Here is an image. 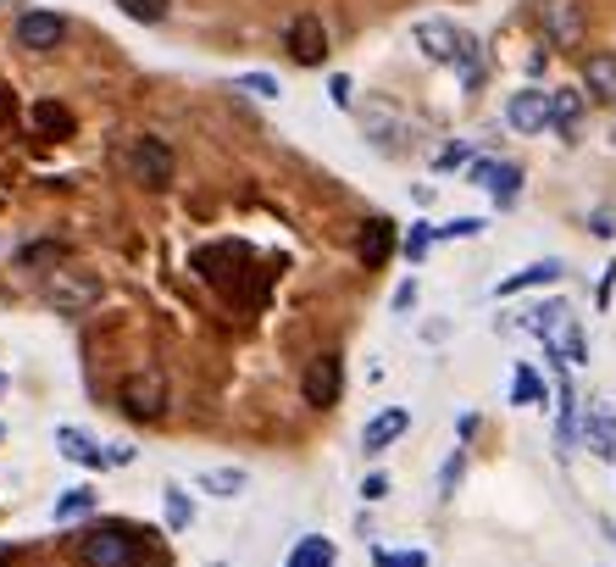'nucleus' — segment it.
<instances>
[{"instance_id": "2", "label": "nucleus", "mask_w": 616, "mask_h": 567, "mask_svg": "<svg viewBox=\"0 0 616 567\" xmlns=\"http://www.w3.org/2000/svg\"><path fill=\"white\" fill-rule=\"evenodd\" d=\"M123 412L134 423H156L167 412V373L161 367H145V373H128L123 378Z\"/></svg>"}, {"instance_id": "24", "label": "nucleus", "mask_w": 616, "mask_h": 567, "mask_svg": "<svg viewBox=\"0 0 616 567\" xmlns=\"http://www.w3.org/2000/svg\"><path fill=\"white\" fill-rule=\"evenodd\" d=\"M578 434H583V400H578L572 384L561 378V412H556V440H561V451H567Z\"/></svg>"}, {"instance_id": "42", "label": "nucleus", "mask_w": 616, "mask_h": 567, "mask_svg": "<svg viewBox=\"0 0 616 567\" xmlns=\"http://www.w3.org/2000/svg\"><path fill=\"white\" fill-rule=\"evenodd\" d=\"M0 567H12V551H0Z\"/></svg>"}, {"instance_id": "33", "label": "nucleus", "mask_w": 616, "mask_h": 567, "mask_svg": "<svg viewBox=\"0 0 616 567\" xmlns=\"http://www.w3.org/2000/svg\"><path fill=\"white\" fill-rule=\"evenodd\" d=\"M461 473H467V451H456L450 462H445V473H438V496H456V484H461Z\"/></svg>"}, {"instance_id": "32", "label": "nucleus", "mask_w": 616, "mask_h": 567, "mask_svg": "<svg viewBox=\"0 0 616 567\" xmlns=\"http://www.w3.org/2000/svg\"><path fill=\"white\" fill-rule=\"evenodd\" d=\"M489 223L483 217H450V223H438V239H478Z\"/></svg>"}, {"instance_id": "5", "label": "nucleus", "mask_w": 616, "mask_h": 567, "mask_svg": "<svg viewBox=\"0 0 616 567\" xmlns=\"http://www.w3.org/2000/svg\"><path fill=\"white\" fill-rule=\"evenodd\" d=\"M300 395H306V407H339V395H344V362L339 356H317L300 378Z\"/></svg>"}, {"instance_id": "35", "label": "nucleus", "mask_w": 616, "mask_h": 567, "mask_svg": "<svg viewBox=\"0 0 616 567\" xmlns=\"http://www.w3.org/2000/svg\"><path fill=\"white\" fill-rule=\"evenodd\" d=\"M34 123H39V128H50V134H67V128H72V117H67L61 106H50V101L34 112Z\"/></svg>"}, {"instance_id": "31", "label": "nucleus", "mask_w": 616, "mask_h": 567, "mask_svg": "<svg viewBox=\"0 0 616 567\" xmlns=\"http://www.w3.org/2000/svg\"><path fill=\"white\" fill-rule=\"evenodd\" d=\"M117 7L134 18V23H161L172 12V0H117Z\"/></svg>"}, {"instance_id": "37", "label": "nucleus", "mask_w": 616, "mask_h": 567, "mask_svg": "<svg viewBox=\"0 0 616 567\" xmlns=\"http://www.w3.org/2000/svg\"><path fill=\"white\" fill-rule=\"evenodd\" d=\"M328 95H333V106H356V84H350L344 72H333V78H328Z\"/></svg>"}, {"instance_id": "7", "label": "nucleus", "mask_w": 616, "mask_h": 567, "mask_svg": "<svg viewBox=\"0 0 616 567\" xmlns=\"http://www.w3.org/2000/svg\"><path fill=\"white\" fill-rule=\"evenodd\" d=\"M505 123H511L516 134H545V128H550V95L534 90V84H522V90L505 101Z\"/></svg>"}, {"instance_id": "6", "label": "nucleus", "mask_w": 616, "mask_h": 567, "mask_svg": "<svg viewBox=\"0 0 616 567\" xmlns=\"http://www.w3.org/2000/svg\"><path fill=\"white\" fill-rule=\"evenodd\" d=\"M583 445L600 462H616V400H589L583 407Z\"/></svg>"}, {"instance_id": "44", "label": "nucleus", "mask_w": 616, "mask_h": 567, "mask_svg": "<svg viewBox=\"0 0 616 567\" xmlns=\"http://www.w3.org/2000/svg\"><path fill=\"white\" fill-rule=\"evenodd\" d=\"M0 389H7V373H0Z\"/></svg>"}, {"instance_id": "23", "label": "nucleus", "mask_w": 616, "mask_h": 567, "mask_svg": "<svg viewBox=\"0 0 616 567\" xmlns=\"http://www.w3.org/2000/svg\"><path fill=\"white\" fill-rule=\"evenodd\" d=\"M489 201L494 206H516V195H522V168L516 161H494V173H489Z\"/></svg>"}, {"instance_id": "19", "label": "nucleus", "mask_w": 616, "mask_h": 567, "mask_svg": "<svg viewBox=\"0 0 616 567\" xmlns=\"http://www.w3.org/2000/svg\"><path fill=\"white\" fill-rule=\"evenodd\" d=\"M362 128H367V139H373L378 150H389V156L400 150V117H395L389 106H378V101H373V106L362 112Z\"/></svg>"}, {"instance_id": "3", "label": "nucleus", "mask_w": 616, "mask_h": 567, "mask_svg": "<svg viewBox=\"0 0 616 567\" xmlns=\"http://www.w3.org/2000/svg\"><path fill=\"white\" fill-rule=\"evenodd\" d=\"M39 295H45L50 311L78 317V311H90V306L101 300V279H95V273H50Z\"/></svg>"}, {"instance_id": "43", "label": "nucleus", "mask_w": 616, "mask_h": 567, "mask_svg": "<svg viewBox=\"0 0 616 567\" xmlns=\"http://www.w3.org/2000/svg\"><path fill=\"white\" fill-rule=\"evenodd\" d=\"M605 540H616V523H605Z\"/></svg>"}, {"instance_id": "40", "label": "nucleus", "mask_w": 616, "mask_h": 567, "mask_svg": "<svg viewBox=\"0 0 616 567\" xmlns=\"http://www.w3.org/2000/svg\"><path fill=\"white\" fill-rule=\"evenodd\" d=\"M611 290H616V268H605V279H600V306L611 300Z\"/></svg>"}, {"instance_id": "15", "label": "nucleus", "mask_w": 616, "mask_h": 567, "mask_svg": "<svg viewBox=\"0 0 616 567\" xmlns=\"http://www.w3.org/2000/svg\"><path fill=\"white\" fill-rule=\"evenodd\" d=\"M583 90L605 106H616V50H594L583 61Z\"/></svg>"}, {"instance_id": "38", "label": "nucleus", "mask_w": 616, "mask_h": 567, "mask_svg": "<svg viewBox=\"0 0 616 567\" xmlns=\"http://www.w3.org/2000/svg\"><path fill=\"white\" fill-rule=\"evenodd\" d=\"M384 496H389V478H384V473H367V478H362V501L373 507V501H384Z\"/></svg>"}, {"instance_id": "20", "label": "nucleus", "mask_w": 616, "mask_h": 567, "mask_svg": "<svg viewBox=\"0 0 616 567\" xmlns=\"http://www.w3.org/2000/svg\"><path fill=\"white\" fill-rule=\"evenodd\" d=\"M545 351H550L561 367H583V362H589V334H583V322L572 317L567 329H561V340H550Z\"/></svg>"}, {"instance_id": "14", "label": "nucleus", "mask_w": 616, "mask_h": 567, "mask_svg": "<svg viewBox=\"0 0 616 567\" xmlns=\"http://www.w3.org/2000/svg\"><path fill=\"white\" fill-rule=\"evenodd\" d=\"M195 490L212 501H239L250 490V473L244 467H206V473H195Z\"/></svg>"}, {"instance_id": "17", "label": "nucleus", "mask_w": 616, "mask_h": 567, "mask_svg": "<svg viewBox=\"0 0 616 567\" xmlns=\"http://www.w3.org/2000/svg\"><path fill=\"white\" fill-rule=\"evenodd\" d=\"M56 445H61V456H72L78 467H112V451H101L83 429H56Z\"/></svg>"}, {"instance_id": "25", "label": "nucleus", "mask_w": 616, "mask_h": 567, "mask_svg": "<svg viewBox=\"0 0 616 567\" xmlns=\"http://www.w3.org/2000/svg\"><path fill=\"white\" fill-rule=\"evenodd\" d=\"M161 507H167V529H172V534H190V523H195V501H190L184 484H167V490H161Z\"/></svg>"}, {"instance_id": "18", "label": "nucleus", "mask_w": 616, "mask_h": 567, "mask_svg": "<svg viewBox=\"0 0 616 567\" xmlns=\"http://www.w3.org/2000/svg\"><path fill=\"white\" fill-rule=\"evenodd\" d=\"M567 322H572V306H567V300H545V306L527 311V334H539V340L550 345V340H561Z\"/></svg>"}, {"instance_id": "41", "label": "nucleus", "mask_w": 616, "mask_h": 567, "mask_svg": "<svg viewBox=\"0 0 616 567\" xmlns=\"http://www.w3.org/2000/svg\"><path fill=\"white\" fill-rule=\"evenodd\" d=\"M134 462V445H112V467H128Z\"/></svg>"}, {"instance_id": "16", "label": "nucleus", "mask_w": 616, "mask_h": 567, "mask_svg": "<svg viewBox=\"0 0 616 567\" xmlns=\"http://www.w3.org/2000/svg\"><path fill=\"white\" fill-rule=\"evenodd\" d=\"M561 273H567V262H561V257H545V262H527L522 273L500 279V295H522V290H539V284H556Z\"/></svg>"}, {"instance_id": "30", "label": "nucleus", "mask_w": 616, "mask_h": 567, "mask_svg": "<svg viewBox=\"0 0 616 567\" xmlns=\"http://www.w3.org/2000/svg\"><path fill=\"white\" fill-rule=\"evenodd\" d=\"M233 90H244V95H255V101H278V95H284V84H278L273 72H239Z\"/></svg>"}, {"instance_id": "28", "label": "nucleus", "mask_w": 616, "mask_h": 567, "mask_svg": "<svg viewBox=\"0 0 616 567\" xmlns=\"http://www.w3.org/2000/svg\"><path fill=\"white\" fill-rule=\"evenodd\" d=\"M433 239H438V223H422V217H417V223L406 228V239H400V251H406V262H422V257L433 251Z\"/></svg>"}, {"instance_id": "22", "label": "nucleus", "mask_w": 616, "mask_h": 567, "mask_svg": "<svg viewBox=\"0 0 616 567\" xmlns=\"http://www.w3.org/2000/svg\"><path fill=\"white\" fill-rule=\"evenodd\" d=\"M450 67L461 72L467 90H478V84H483V39L461 29V45H456V61H450Z\"/></svg>"}, {"instance_id": "12", "label": "nucleus", "mask_w": 616, "mask_h": 567, "mask_svg": "<svg viewBox=\"0 0 616 567\" xmlns=\"http://www.w3.org/2000/svg\"><path fill=\"white\" fill-rule=\"evenodd\" d=\"M406 429H411V407H389V412H378V418L362 429V451H367V456H378V451H389Z\"/></svg>"}, {"instance_id": "29", "label": "nucleus", "mask_w": 616, "mask_h": 567, "mask_svg": "<svg viewBox=\"0 0 616 567\" xmlns=\"http://www.w3.org/2000/svg\"><path fill=\"white\" fill-rule=\"evenodd\" d=\"M101 507V496L95 490H67L61 501H56V523H72V518H90Z\"/></svg>"}, {"instance_id": "26", "label": "nucleus", "mask_w": 616, "mask_h": 567, "mask_svg": "<svg viewBox=\"0 0 616 567\" xmlns=\"http://www.w3.org/2000/svg\"><path fill=\"white\" fill-rule=\"evenodd\" d=\"M578 117H583V95H578V90H550V128L572 134Z\"/></svg>"}, {"instance_id": "10", "label": "nucleus", "mask_w": 616, "mask_h": 567, "mask_svg": "<svg viewBox=\"0 0 616 567\" xmlns=\"http://www.w3.org/2000/svg\"><path fill=\"white\" fill-rule=\"evenodd\" d=\"M539 29L550 45H572L583 34V7L578 0H539Z\"/></svg>"}, {"instance_id": "45", "label": "nucleus", "mask_w": 616, "mask_h": 567, "mask_svg": "<svg viewBox=\"0 0 616 567\" xmlns=\"http://www.w3.org/2000/svg\"><path fill=\"white\" fill-rule=\"evenodd\" d=\"M0 106H7V101H0Z\"/></svg>"}, {"instance_id": "8", "label": "nucleus", "mask_w": 616, "mask_h": 567, "mask_svg": "<svg viewBox=\"0 0 616 567\" xmlns=\"http://www.w3.org/2000/svg\"><path fill=\"white\" fill-rule=\"evenodd\" d=\"M284 39H289V56H295L300 67H322V56H328V29H322L317 12H300Z\"/></svg>"}, {"instance_id": "21", "label": "nucleus", "mask_w": 616, "mask_h": 567, "mask_svg": "<svg viewBox=\"0 0 616 567\" xmlns=\"http://www.w3.org/2000/svg\"><path fill=\"white\" fill-rule=\"evenodd\" d=\"M333 562H339V551H333V540H322V534H300L284 567H333Z\"/></svg>"}, {"instance_id": "4", "label": "nucleus", "mask_w": 616, "mask_h": 567, "mask_svg": "<svg viewBox=\"0 0 616 567\" xmlns=\"http://www.w3.org/2000/svg\"><path fill=\"white\" fill-rule=\"evenodd\" d=\"M128 173L139 179V184H172V173H179V161H172V150H167V139H150V134H139L134 145H128Z\"/></svg>"}, {"instance_id": "34", "label": "nucleus", "mask_w": 616, "mask_h": 567, "mask_svg": "<svg viewBox=\"0 0 616 567\" xmlns=\"http://www.w3.org/2000/svg\"><path fill=\"white\" fill-rule=\"evenodd\" d=\"M373 567H427L422 551H373Z\"/></svg>"}, {"instance_id": "39", "label": "nucleus", "mask_w": 616, "mask_h": 567, "mask_svg": "<svg viewBox=\"0 0 616 567\" xmlns=\"http://www.w3.org/2000/svg\"><path fill=\"white\" fill-rule=\"evenodd\" d=\"M417 306V279H406L400 290H395V311H411Z\"/></svg>"}, {"instance_id": "13", "label": "nucleus", "mask_w": 616, "mask_h": 567, "mask_svg": "<svg viewBox=\"0 0 616 567\" xmlns=\"http://www.w3.org/2000/svg\"><path fill=\"white\" fill-rule=\"evenodd\" d=\"M356 257H362L367 268H384V262L395 257V223L367 217V223H362V234H356Z\"/></svg>"}, {"instance_id": "27", "label": "nucleus", "mask_w": 616, "mask_h": 567, "mask_svg": "<svg viewBox=\"0 0 616 567\" xmlns=\"http://www.w3.org/2000/svg\"><path fill=\"white\" fill-rule=\"evenodd\" d=\"M545 395H550V389H545V378L522 362V367H516V378H511V400H516V407H545Z\"/></svg>"}, {"instance_id": "11", "label": "nucleus", "mask_w": 616, "mask_h": 567, "mask_svg": "<svg viewBox=\"0 0 616 567\" xmlns=\"http://www.w3.org/2000/svg\"><path fill=\"white\" fill-rule=\"evenodd\" d=\"M67 39V18H56V12H23L18 18V45L23 50H56Z\"/></svg>"}, {"instance_id": "36", "label": "nucleus", "mask_w": 616, "mask_h": 567, "mask_svg": "<svg viewBox=\"0 0 616 567\" xmlns=\"http://www.w3.org/2000/svg\"><path fill=\"white\" fill-rule=\"evenodd\" d=\"M467 156H472V145H445V150H438V161H433V168H438V173L467 168Z\"/></svg>"}, {"instance_id": "1", "label": "nucleus", "mask_w": 616, "mask_h": 567, "mask_svg": "<svg viewBox=\"0 0 616 567\" xmlns=\"http://www.w3.org/2000/svg\"><path fill=\"white\" fill-rule=\"evenodd\" d=\"M78 556H83V567H145V545L123 523L90 529V534L78 540Z\"/></svg>"}, {"instance_id": "9", "label": "nucleus", "mask_w": 616, "mask_h": 567, "mask_svg": "<svg viewBox=\"0 0 616 567\" xmlns=\"http://www.w3.org/2000/svg\"><path fill=\"white\" fill-rule=\"evenodd\" d=\"M411 39H417V50H422L427 61L450 67V61H456V45H461V29L445 23V18H422V23L411 29Z\"/></svg>"}]
</instances>
